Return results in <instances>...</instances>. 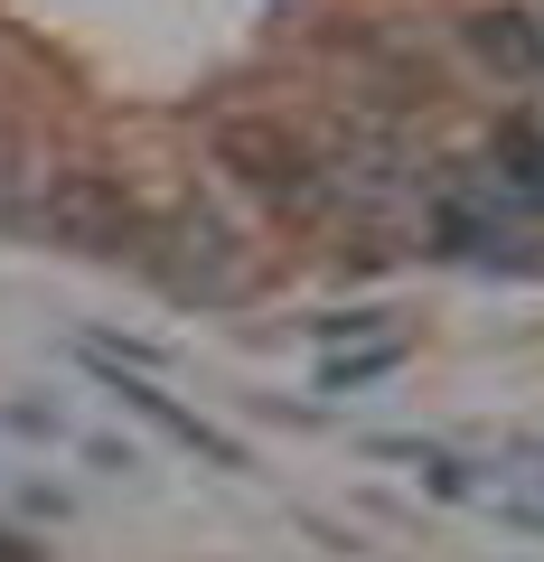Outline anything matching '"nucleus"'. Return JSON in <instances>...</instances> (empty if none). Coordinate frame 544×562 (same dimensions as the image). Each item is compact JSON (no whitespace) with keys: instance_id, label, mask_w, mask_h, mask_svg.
<instances>
[{"instance_id":"423d86ee","label":"nucleus","mask_w":544,"mask_h":562,"mask_svg":"<svg viewBox=\"0 0 544 562\" xmlns=\"http://www.w3.org/2000/svg\"><path fill=\"white\" fill-rule=\"evenodd\" d=\"M0 562H38V553H29V543H20V535H0Z\"/></svg>"},{"instance_id":"f257e3e1","label":"nucleus","mask_w":544,"mask_h":562,"mask_svg":"<svg viewBox=\"0 0 544 562\" xmlns=\"http://www.w3.org/2000/svg\"><path fill=\"white\" fill-rule=\"evenodd\" d=\"M217 169L235 188H254L263 206H282V216H310V206L329 198V169L310 160L291 132H273V122H225L217 132Z\"/></svg>"},{"instance_id":"39448f33","label":"nucleus","mask_w":544,"mask_h":562,"mask_svg":"<svg viewBox=\"0 0 544 562\" xmlns=\"http://www.w3.org/2000/svg\"><path fill=\"white\" fill-rule=\"evenodd\" d=\"M385 366H395V347H376V357H329V366H320V384H329V394H347V384L385 375Z\"/></svg>"},{"instance_id":"20e7f679","label":"nucleus","mask_w":544,"mask_h":562,"mask_svg":"<svg viewBox=\"0 0 544 562\" xmlns=\"http://www.w3.org/2000/svg\"><path fill=\"white\" fill-rule=\"evenodd\" d=\"M113 394L132 403V413H151V422H160V431H169V441H188V450H207V460H217V469H244V450L225 441V431H207L198 413H179V403H169L160 384H142V375H113Z\"/></svg>"},{"instance_id":"f03ea898","label":"nucleus","mask_w":544,"mask_h":562,"mask_svg":"<svg viewBox=\"0 0 544 562\" xmlns=\"http://www.w3.org/2000/svg\"><path fill=\"white\" fill-rule=\"evenodd\" d=\"M38 235L66 244V254H132L142 206L122 198L113 179H95V169H57V179L38 188Z\"/></svg>"},{"instance_id":"7ed1b4c3","label":"nucleus","mask_w":544,"mask_h":562,"mask_svg":"<svg viewBox=\"0 0 544 562\" xmlns=\"http://www.w3.org/2000/svg\"><path fill=\"white\" fill-rule=\"evenodd\" d=\"M460 38L498 85H544V20L535 10H469Z\"/></svg>"}]
</instances>
